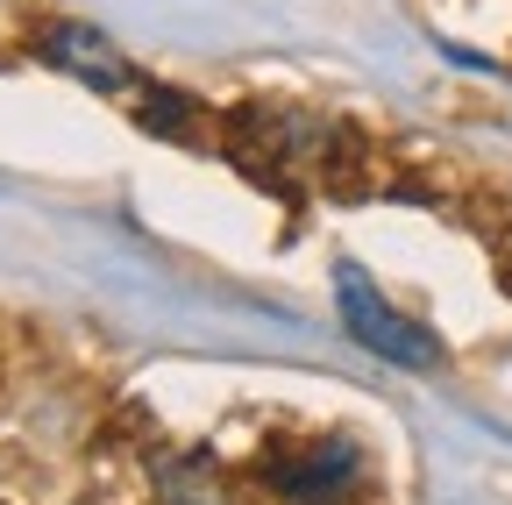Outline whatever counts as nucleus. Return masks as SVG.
Returning <instances> with one entry per match:
<instances>
[{"label": "nucleus", "instance_id": "nucleus-2", "mask_svg": "<svg viewBox=\"0 0 512 505\" xmlns=\"http://www.w3.org/2000/svg\"><path fill=\"white\" fill-rule=\"evenodd\" d=\"M271 484H278L292 505H335V498L356 484V449H349V441H320L306 463H278Z\"/></svg>", "mask_w": 512, "mask_h": 505}, {"label": "nucleus", "instance_id": "nucleus-3", "mask_svg": "<svg viewBox=\"0 0 512 505\" xmlns=\"http://www.w3.org/2000/svg\"><path fill=\"white\" fill-rule=\"evenodd\" d=\"M43 57L50 65H64L72 79H86V86H100V93H121L128 86V65H121V50L107 43V36H93V29H50L43 36Z\"/></svg>", "mask_w": 512, "mask_h": 505}, {"label": "nucleus", "instance_id": "nucleus-1", "mask_svg": "<svg viewBox=\"0 0 512 505\" xmlns=\"http://www.w3.org/2000/svg\"><path fill=\"white\" fill-rule=\"evenodd\" d=\"M335 292H342V321L356 328V342H363V349L392 356V363H406V370H427V363L441 356V349H434V335H427V328H413V321H399V313L370 292V278H363L356 264H342V271H335Z\"/></svg>", "mask_w": 512, "mask_h": 505}, {"label": "nucleus", "instance_id": "nucleus-5", "mask_svg": "<svg viewBox=\"0 0 512 505\" xmlns=\"http://www.w3.org/2000/svg\"><path fill=\"white\" fill-rule=\"evenodd\" d=\"M185 114H192V107H185V93H164V86H157V93L143 100V129L178 136V129H185Z\"/></svg>", "mask_w": 512, "mask_h": 505}, {"label": "nucleus", "instance_id": "nucleus-4", "mask_svg": "<svg viewBox=\"0 0 512 505\" xmlns=\"http://www.w3.org/2000/svg\"><path fill=\"white\" fill-rule=\"evenodd\" d=\"M157 484H164V505H228L221 498V477L207 463H164Z\"/></svg>", "mask_w": 512, "mask_h": 505}]
</instances>
